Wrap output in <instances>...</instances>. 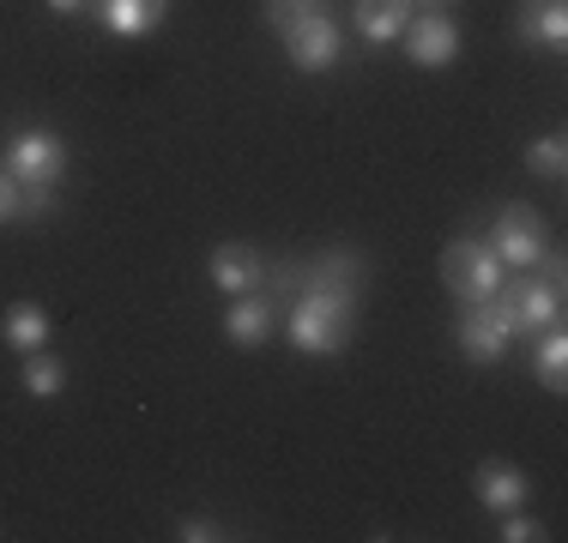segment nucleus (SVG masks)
<instances>
[{"mask_svg": "<svg viewBox=\"0 0 568 543\" xmlns=\"http://www.w3.org/2000/svg\"><path fill=\"white\" fill-rule=\"evenodd\" d=\"M351 308L357 296H333V290H303L291 303V345L308 357H333L351 345Z\"/></svg>", "mask_w": 568, "mask_h": 543, "instance_id": "obj_1", "label": "nucleus"}, {"mask_svg": "<svg viewBox=\"0 0 568 543\" xmlns=\"http://www.w3.org/2000/svg\"><path fill=\"white\" fill-rule=\"evenodd\" d=\"M508 338H514V315H508L503 284H496L484 303H466V315H459V350L471 362H496L508 350Z\"/></svg>", "mask_w": 568, "mask_h": 543, "instance_id": "obj_2", "label": "nucleus"}, {"mask_svg": "<svg viewBox=\"0 0 568 543\" xmlns=\"http://www.w3.org/2000/svg\"><path fill=\"white\" fill-rule=\"evenodd\" d=\"M442 278H448V290L459 296V303H484V296L503 284V260H496L490 248H478V242H448Z\"/></svg>", "mask_w": 568, "mask_h": 543, "instance_id": "obj_3", "label": "nucleus"}, {"mask_svg": "<svg viewBox=\"0 0 568 543\" xmlns=\"http://www.w3.org/2000/svg\"><path fill=\"white\" fill-rule=\"evenodd\" d=\"M67 170V145L55 140V133H19V140L7 145V175L19 187H55Z\"/></svg>", "mask_w": 568, "mask_h": 543, "instance_id": "obj_4", "label": "nucleus"}, {"mask_svg": "<svg viewBox=\"0 0 568 543\" xmlns=\"http://www.w3.org/2000/svg\"><path fill=\"white\" fill-rule=\"evenodd\" d=\"M284 54H291V66H303V73H327L345 54V37L327 12H315V19H303L296 31H284Z\"/></svg>", "mask_w": 568, "mask_h": 543, "instance_id": "obj_5", "label": "nucleus"}, {"mask_svg": "<svg viewBox=\"0 0 568 543\" xmlns=\"http://www.w3.org/2000/svg\"><path fill=\"white\" fill-rule=\"evenodd\" d=\"M496 260H503V266H538V254H545V224H538V217L532 212H526V206H508L503 217H496Z\"/></svg>", "mask_w": 568, "mask_h": 543, "instance_id": "obj_6", "label": "nucleus"}, {"mask_svg": "<svg viewBox=\"0 0 568 543\" xmlns=\"http://www.w3.org/2000/svg\"><path fill=\"white\" fill-rule=\"evenodd\" d=\"M508 296V315H514V332H545V326H557L562 315V290H550V284H503Z\"/></svg>", "mask_w": 568, "mask_h": 543, "instance_id": "obj_7", "label": "nucleus"}, {"mask_svg": "<svg viewBox=\"0 0 568 543\" xmlns=\"http://www.w3.org/2000/svg\"><path fill=\"white\" fill-rule=\"evenodd\" d=\"M405 43H412V61L417 66H448L459 54V31L448 12H424V19L405 24Z\"/></svg>", "mask_w": 568, "mask_h": 543, "instance_id": "obj_8", "label": "nucleus"}, {"mask_svg": "<svg viewBox=\"0 0 568 543\" xmlns=\"http://www.w3.org/2000/svg\"><path fill=\"white\" fill-rule=\"evenodd\" d=\"M212 278H219V290H230V296H248V290H261L266 266H261V254H254V248L224 242V248L212 254Z\"/></svg>", "mask_w": 568, "mask_h": 543, "instance_id": "obj_9", "label": "nucleus"}, {"mask_svg": "<svg viewBox=\"0 0 568 543\" xmlns=\"http://www.w3.org/2000/svg\"><path fill=\"white\" fill-rule=\"evenodd\" d=\"M412 19H417L412 0H357V31L369 43H394V37H405Z\"/></svg>", "mask_w": 568, "mask_h": 543, "instance_id": "obj_10", "label": "nucleus"}, {"mask_svg": "<svg viewBox=\"0 0 568 543\" xmlns=\"http://www.w3.org/2000/svg\"><path fill=\"white\" fill-rule=\"evenodd\" d=\"M224 332L236 338V345H261L266 332H273V296H236L230 303V315H224Z\"/></svg>", "mask_w": 568, "mask_h": 543, "instance_id": "obj_11", "label": "nucleus"}, {"mask_svg": "<svg viewBox=\"0 0 568 543\" xmlns=\"http://www.w3.org/2000/svg\"><path fill=\"white\" fill-rule=\"evenodd\" d=\"M98 12H103V24H110V31L140 37V31H152V24H164L170 0H98Z\"/></svg>", "mask_w": 568, "mask_h": 543, "instance_id": "obj_12", "label": "nucleus"}, {"mask_svg": "<svg viewBox=\"0 0 568 543\" xmlns=\"http://www.w3.org/2000/svg\"><path fill=\"white\" fill-rule=\"evenodd\" d=\"M478 495H484V508H520L532 495V483L514 465H503V459H490V465H478Z\"/></svg>", "mask_w": 568, "mask_h": 543, "instance_id": "obj_13", "label": "nucleus"}, {"mask_svg": "<svg viewBox=\"0 0 568 543\" xmlns=\"http://www.w3.org/2000/svg\"><path fill=\"white\" fill-rule=\"evenodd\" d=\"M520 37L526 43H545V49H562L568 43V12L562 0H538V7L520 12Z\"/></svg>", "mask_w": 568, "mask_h": 543, "instance_id": "obj_14", "label": "nucleus"}, {"mask_svg": "<svg viewBox=\"0 0 568 543\" xmlns=\"http://www.w3.org/2000/svg\"><path fill=\"white\" fill-rule=\"evenodd\" d=\"M7 345L12 350H43L49 345V315L43 308H31V303H19L7 315Z\"/></svg>", "mask_w": 568, "mask_h": 543, "instance_id": "obj_15", "label": "nucleus"}, {"mask_svg": "<svg viewBox=\"0 0 568 543\" xmlns=\"http://www.w3.org/2000/svg\"><path fill=\"white\" fill-rule=\"evenodd\" d=\"M562 362H568L562 326H545V345H538V380H545L550 392H562Z\"/></svg>", "mask_w": 568, "mask_h": 543, "instance_id": "obj_16", "label": "nucleus"}, {"mask_svg": "<svg viewBox=\"0 0 568 543\" xmlns=\"http://www.w3.org/2000/svg\"><path fill=\"white\" fill-rule=\"evenodd\" d=\"M315 12H327V0H266V19H273V31H296L303 19H315Z\"/></svg>", "mask_w": 568, "mask_h": 543, "instance_id": "obj_17", "label": "nucleus"}, {"mask_svg": "<svg viewBox=\"0 0 568 543\" xmlns=\"http://www.w3.org/2000/svg\"><path fill=\"white\" fill-rule=\"evenodd\" d=\"M61 362L55 357H37V350H31V369H24V387H31L37 392V399H55V392H61Z\"/></svg>", "mask_w": 568, "mask_h": 543, "instance_id": "obj_18", "label": "nucleus"}, {"mask_svg": "<svg viewBox=\"0 0 568 543\" xmlns=\"http://www.w3.org/2000/svg\"><path fill=\"white\" fill-rule=\"evenodd\" d=\"M526 163H532L538 175H562V163H568V140H562V133H550V140H538L532 152H526Z\"/></svg>", "mask_w": 568, "mask_h": 543, "instance_id": "obj_19", "label": "nucleus"}, {"mask_svg": "<svg viewBox=\"0 0 568 543\" xmlns=\"http://www.w3.org/2000/svg\"><path fill=\"white\" fill-rule=\"evenodd\" d=\"M7 217H19V182L0 170V224H7Z\"/></svg>", "mask_w": 568, "mask_h": 543, "instance_id": "obj_20", "label": "nucleus"}, {"mask_svg": "<svg viewBox=\"0 0 568 543\" xmlns=\"http://www.w3.org/2000/svg\"><path fill=\"white\" fill-rule=\"evenodd\" d=\"M538 260H545V284H550V290H562V284H568V260H562V254H538Z\"/></svg>", "mask_w": 568, "mask_h": 543, "instance_id": "obj_21", "label": "nucleus"}, {"mask_svg": "<svg viewBox=\"0 0 568 543\" xmlns=\"http://www.w3.org/2000/svg\"><path fill=\"white\" fill-rule=\"evenodd\" d=\"M182 537H187V543H212V537H224V532H219L212 520H187V525H182Z\"/></svg>", "mask_w": 568, "mask_h": 543, "instance_id": "obj_22", "label": "nucleus"}, {"mask_svg": "<svg viewBox=\"0 0 568 543\" xmlns=\"http://www.w3.org/2000/svg\"><path fill=\"white\" fill-rule=\"evenodd\" d=\"M503 537H508V543H532V537H545V532H538L532 520H508V525H503Z\"/></svg>", "mask_w": 568, "mask_h": 543, "instance_id": "obj_23", "label": "nucleus"}, {"mask_svg": "<svg viewBox=\"0 0 568 543\" xmlns=\"http://www.w3.org/2000/svg\"><path fill=\"white\" fill-rule=\"evenodd\" d=\"M49 12H61V19H67V12H85V0H49Z\"/></svg>", "mask_w": 568, "mask_h": 543, "instance_id": "obj_24", "label": "nucleus"}, {"mask_svg": "<svg viewBox=\"0 0 568 543\" xmlns=\"http://www.w3.org/2000/svg\"><path fill=\"white\" fill-rule=\"evenodd\" d=\"M412 7H429V12H448L454 0H412Z\"/></svg>", "mask_w": 568, "mask_h": 543, "instance_id": "obj_25", "label": "nucleus"}]
</instances>
